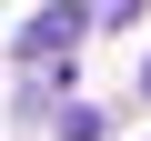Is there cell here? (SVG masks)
I'll list each match as a JSON object with an SVG mask.
<instances>
[{
	"label": "cell",
	"instance_id": "obj_1",
	"mask_svg": "<svg viewBox=\"0 0 151 141\" xmlns=\"http://www.w3.org/2000/svg\"><path fill=\"white\" fill-rule=\"evenodd\" d=\"M91 20H101L91 0H50V10H30V20H20V70L70 81V50H81V30H91Z\"/></svg>",
	"mask_w": 151,
	"mask_h": 141
},
{
	"label": "cell",
	"instance_id": "obj_2",
	"mask_svg": "<svg viewBox=\"0 0 151 141\" xmlns=\"http://www.w3.org/2000/svg\"><path fill=\"white\" fill-rule=\"evenodd\" d=\"M141 101H151V70H141Z\"/></svg>",
	"mask_w": 151,
	"mask_h": 141
}]
</instances>
